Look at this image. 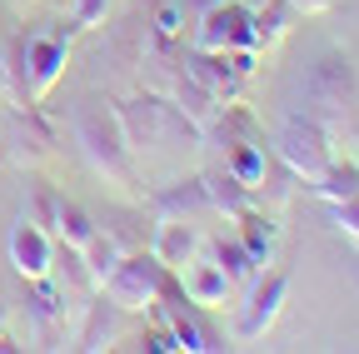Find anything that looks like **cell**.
Listing matches in <instances>:
<instances>
[{"label": "cell", "mask_w": 359, "mask_h": 354, "mask_svg": "<svg viewBox=\"0 0 359 354\" xmlns=\"http://www.w3.org/2000/svg\"><path fill=\"white\" fill-rule=\"evenodd\" d=\"M70 135L85 155V165L100 175L105 185H115L125 200H140V175H135V150L125 145V130L115 120V100L105 95H80L70 105Z\"/></svg>", "instance_id": "1"}, {"label": "cell", "mask_w": 359, "mask_h": 354, "mask_svg": "<svg viewBox=\"0 0 359 354\" xmlns=\"http://www.w3.org/2000/svg\"><path fill=\"white\" fill-rule=\"evenodd\" d=\"M359 105V70L344 50H325L314 55V65L304 70V85H299V110L314 115L330 135H339V130L349 125Z\"/></svg>", "instance_id": "2"}, {"label": "cell", "mask_w": 359, "mask_h": 354, "mask_svg": "<svg viewBox=\"0 0 359 354\" xmlns=\"http://www.w3.org/2000/svg\"><path fill=\"white\" fill-rule=\"evenodd\" d=\"M115 120H120V130H125V145L140 155V150H155V145H165V140H185V145H205V130L180 110V105H170L165 95H155V90H140V95H125V100H115Z\"/></svg>", "instance_id": "3"}, {"label": "cell", "mask_w": 359, "mask_h": 354, "mask_svg": "<svg viewBox=\"0 0 359 354\" xmlns=\"http://www.w3.org/2000/svg\"><path fill=\"white\" fill-rule=\"evenodd\" d=\"M269 150H275V160L294 175V180H314V175H325V165L334 160V135L304 110H290L275 130V140H269Z\"/></svg>", "instance_id": "4"}, {"label": "cell", "mask_w": 359, "mask_h": 354, "mask_svg": "<svg viewBox=\"0 0 359 354\" xmlns=\"http://www.w3.org/2000/svg\"><path fill=\"white\" fill-rule=\"evenodd\" d=\"M170 275H175V270H165L150 250H125V259L115 264V275H110L100 290L125 309V315H150L155 299H160L165 285H170Z\"/></svg>", "instance_id": "5"}, {"label": "cell", "mask_w": 359, "mask_h": 354, "mask_svg": "<svg viewBox=\"0 0 359 354\" xmlns=\"http://www.w3.org/2000/svg\"><path fill=\"white\" fill-rule=\"evenodd\" d=\"M0 155L15 170H35L55 155V125L45 120L35 105H11L6 110V130H0Z\"/></svg>", "instance_id": "6"}, {"label": "cell", "mask_w": 359, "mask_h": 354, "mask_svg": "<svg viewBox=\"0 0 359 354\" xmlns=\"http://www.w3.org/2000/svg\"><path fill=\"white\" fill-rule=\"evenodd\" d=\"M70 40H75V25H60V20L40 25V30H25V65H30V95H35V105L60 85L65 60H70Z\"/></svg>", "instance_id": "7"}, {"label": "cell", "mask_w": 359, "mask_h": 354, "mask_svg": "<svg viewBox=\"0 0 359 354\" xmlns=\"http://www.w3.org/2000/svg\"><path fill=\"white\" fill-rule=\"evenodd\" d=\"M285 299H290V275H285V270H259V275L250 280V299H245L240 320H235V339H240V344L264 339L269 329H275Z\"/></svg>", "instance_id": "8"}, {"label": "cell", "mask_w": 359, "mask_h": 354, "mask_svg": "<svg viewBox=\"0 0 359 354\" xmlns=\"http://www.w3.org/2000/svg\"><path fill=\"white\" fill-rule=\"evenodd\" d=\"M25 320H30V344L35 349H60L65 344V290L50 275L25 280Z\"/></svg>", "instance_id": "9"}, {"label": "cell", "mask_w": 359, "mask_h": 354, "mask_svg": "<svg viewBox=\"0 0 359 354\" xmlns=\"http://www.w3.org/2000/svg\"><path fill=\"white\" fill-rule=\"evenodd\" d=\"M250 15H255V11L245 6V0H219L215 11L195 15L190 46H195V50H245V46H255Z\"/></svg>", "instance_id": "10"}, {"label": "cell", "mask_w": 359, "mask_h": 354, "mask_svg": "<svg viewBox=\"0 0 359 354\" xmlns=\"http://www.w3.org/2000/svg\"><path fill=\"white\" fill-rule=\"evenodd\" d=\"M6 250H11V270L20 280H40V275H50V264H55V235L40 230L35 219H25V215L11 225Z\"/></svg>", "instance_id": "11"}, {"label": "cell", "mask_w": 359, "mask_h": 354, "mask_svg": "<svg viewBox=\"0 0 359 354\" xmlns=\"http://www.w3.org/2000/svg\"><path fill=\"white\" fill-rule=\"evenodd\" d=\"M180 60H185V70H190V80L200 85V90L215 95V105L240 100V75L230 65V50H195V46H185Z\"/></svg>", "instance_id": "12"}, {"label": "cell", "mask_w": 359, "mask_h": 354, "mask_svg": "<svg viewBox=\"0 0 359 354\" xmlns=\"http://www.w3.org/2000/svg\"><path fill=\"white\" fill-rule=\"evenodd\" d=\"M120 329H125V309H120L105 290H95V294L85 299V320H80V329H75V349L100 354V349H110V344L120 339Z\"/></svg>", "instance_id": "13"}, {"label": "cell", "mask_w": 359, "mask_h": 354, "mask_svg": "<svg viewBox=\"0 0 359 354\" xmlns=\"http://www.w3.org/2000/svg\"><path fill=\"white\" fill-rule=\"evenodd\" d=\"M175 280H180V290H185V299L190 304H200V309H219V304H230V290H235V280L219 270L215 259H190L185 270H175Z\"/></svg>", "instance_id": "14"}, {"label": "cell", "mask_w": 359, "mask_h": 354, "mask_svg": "<svg viewBox=\"0 0 359 354\" xmlns=\"http://www.w3.org/2000/svg\"><path fill=\"white\" fill-rule=\"evenodd\" d=\"M155 219H195V215H215L210 195H205V175H190V180H170L150 195Z\"/></svg>", "instance_id": "15"}, {"label": "cell", "mask_w": 359, "mask_h": 354, "mask_svg": "<svg viewBox=\"0 0 359 354\" xmlns=\"http://www.w3.org/2000/svg\"><path fill=\"white\" fill-rule=\"evenodd\" d=\"M200 230L190 225V219H160V225H155V235H150V254L165 264V270H185V264L200 254Z\"/></svg>", "instance_id": "16"}, {"label": "cell", "mask_w": 359, "mask_h": 354, "mask_svg": "<svg viewBox=\"0 0 359 354\" xmlns=\"http://www.w3.org/2000/svg\"><path fill=\"white\" fill-rule=\"evenodd\" d=\"M235 225H240V245L250 250V259L264 270V264L275 259V240H280L275 215H269V210H259V205H250L245 215H235Z\"/></svg>", "instance_id": "17"}, {"label": "cell", "mask_w": 359, "mask_h": 354, "mask_svg": "<svg viewBox=\"0 0 359 354\" xmlns=\"http://www.w3.org/2000/svg\"><path fill=\"white\" fill-rule=\"evenodd\" d=\"M50 280L65 290V299H90L100 285H95V275H90V264H85V254L75 250V245H60L55 240V264H50Z\"/></svg>", "instance_id": "18"}, {"label": "cell", "mask_w": 359, "mask_h": 354, "mask_svg": "<svg viewBox=\"0 0 359 354\" xmlns=\"http://www.w3.org/2000/svg\"><path fill=\"white\" fill-rule=\"evenodd\" d=\"M205 195H210V210L224 215V219H235V215H245V210L255 205V190L240 185L230 170H210V175H205Z\"/></svg>", "instance_id": "19"}, {"label": "cell", "mask_w": 359, "mask_h": 354, "mask_svg": "<svg viewBox=\"0 0 359 354\" xmlns=\"http://www.w3.org/2000/svg\"><path fill=\"white\" fill-rule=\"evenodd\" d=\"M309 190L320 195L325 205H344V200H359V165L354 160H330L325 175H314Z\"/></svg>", "instance_id": "20"}, {"label": "cell", "mask_w": 359, "mask_h": 354, "mask_svg": "<svg viewBox=\"0 0 359 354\" xmlns=\"http://www.w3.org/2000/svg\"><path fill=\"white\" fill-rule=\"evenodd\" d=\"M224 170H230L240 185L255 190L264 180V170H269V140H240V145H230V150H224Z\"/></svg>", "instance_id": "21"}, {"label": "cell", "mask_w": 359, "mask_h": 354, "mask_svg": "<svg viewBox=\"0 0 359 354\" xmlns=\"http://www.w3.org/2000/svg\"><path fill=\"white\" fill-rule=\"evenodd\" d=\"M95 230H100V225H95V219H90V210L60 195V205H55V225H50V235H55L60 245H75V250H85V245H90V235H95Z\"/></svg>", "instance_id": "22"}, {"label": "cell", "mask_w": 359, "mask_h": 354, "mask_svg": "<svg viewBox=\"0 0 359 354\" xmlns=\"http://www.w3.org/2000/svg\"><path fill=\"white\" fill-rule=\"evenodd\" d=\"M210 259H215V264H219V270H224V275H230L235 285H250V280L259 275V264L250 259V250L240 245V235H230V240H224V235H219V240L210 245Z\"/></svg>", "instance_id": "23"}, {"label": "cell", "mask_w": 359, "mask_h": 354, "mask_svg": "<svg viewBox=\"0 0 359 354\" xmlns=\"http://www.w3.org/2000/svg\"><path fill=\"white\" fill-rule=\"evenodd\" d=\"M290 6L280 0V6H264V11H255L250 15V35H255V50H275L280 40L290 35Z\"/></svg>", "instance_id": "24"}, {"label": "cell", "mask_w": 359, "mask_h": 354, "mask_svg": "<svg viewBox=\"0 0 359 354\" xmlns=\"http://www.w3.org/2000/svg\"><path fill=\"white\" fill-rule=\"evenodd\" d=\"M80 254H85V264H90V275H95V285H105V280L115 275V264L125 259V250H120V240H115L110 230H95Z\"/></svg>", "instance_id": "25"}, {"label": "cell", "mask_w": 359, "mask_h": 354, "mask_svg": "<svg viewBox=\"0 0 359 354\" xmlns=\"http://www.w3.org/2000/svg\"><path fill=\"white\" fill-rule=\"evenodd\" d=\"M55 205H60V195H55L50 185H30V200H25V219H35L40 230H50V225H55Z\"/></svg>", "instance_id": "26"}, {"label": "cell", "mask_w": 359, "mask_h": 354, "mask_svg": "<svg viewBox=\"0 0 359 354\" xmlns=\"http://www.w3.org/2000/svg\"><path fill=\"white\" fill-rule=\"evenodd\" d=\"M110 15V0H70V25L75 30H100Z\"/></svg>", "instance_id": "27"}, {"label": "cell", "mask_w": 359, "mask_h": 354, "mask_svg": "<svg viewBox=\"0 0 359 354\" xmlns=\"http://www.w3.org/2000/svg\"><path fill=\"white\" fill-rule=\"evenodd\" d=\"M330 210H334V225L359 245V200H344V205H330Z\"/></svg>", "instance_id": "28"}, {"label": "cell", "mask_w": 359, "mask_h": 354, "mask_svg": "<svg viewBox=\"0 0 359 354\" xmlns=\"http://www.w3.org/2000/svg\"><path fill=\"white\" fill-rule=\"evenodd\" d=\"M285 6H290L294 15H325V11L334 6V0H285Z\"/></svg>", "instance_id": "29"}, {"label": "cell", "mask_w": 359, "mask_h": 354, "mask_svg": "<svg viewBox=\"0 0 359 354\" xmlns=\"http://www.w3.org/2000/svg\"><path fill=\"white\" fill-rule=\"evenodd\" d=\"M215 6H219V0H180V11H185V15H205Z\"/></svg>", "instance_id": "30"}, {"label": "cell", "mask_w": 359, "mask_h": 354, "mask_svg": "<svg viewBox=\"0 0 359 354\" xmlns=\"http://www.w3.org/2000/svg\"><path fill=\"white\" fill-rule=\"evenodd\" d=\"M0 95H6V40H0Z\"/></svg>", "instance_id": "31"}, {"label": "cell", "mask_w": 359, "mask_h": 354, "mask_svg": "<svg viewBox=\"0 0 359 354\" xmlns=\"http://www.w3.org/2000/svg\"><path fill=\"white\" fill-rule=\"evenodd\" d=\"M0 329H6V294H0Z\"/></svg>", "instance_id": "32"}]
</instances>
